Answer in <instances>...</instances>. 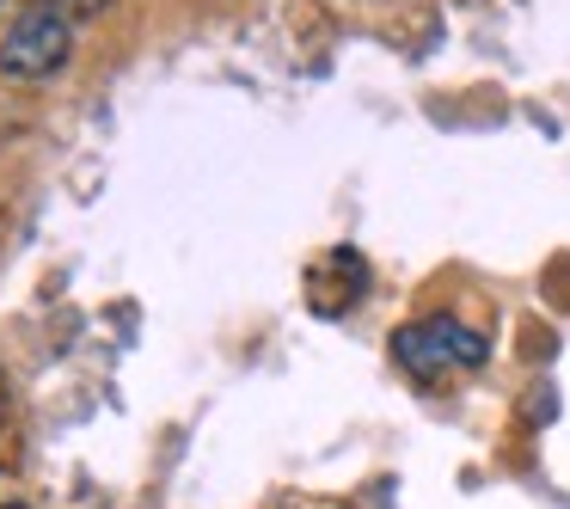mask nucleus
Wrapping results in <instances>:
<instances>
[{"label":"nucleus","instance_id":"1","mask_svg":"<svg viewBox=\"0 0 570 509\" xmlns=\"http://www.w3.org/2000/svg\"><path fill=\"white\" fill-rule=\"evenodd\" d=\"M75 56V19L50 0H31L19 7L13 26L0 31V80H13V87H43L56 80Z\"/></svg>","mask_w":570,"mask_h":509},{"label":"nucleus","instance_id":"2","mask_svg":"<svg viewBox=\"0 0 570 509\" xmlns=\"http://www.w3.org/2000/svg\"><path fill=\"white\" fill-rule=\"evenodd\" d=\"M393 356L405 362V374H417V381H442V374H454V369H479V362L491 356V344L460 320H417L393 337Z\"/></svg>","mask_w":570,"mask_h":509},{"label":"nucleus","instance_id":"3","mask_svg":"<svg viewBox=\"0 0 570 509\" xmlns=\"http://www.w3.org/2000/svg\"><path fill=\"white\" fill-rule=\"evenodd\" d=\"M50 7H62L68 19H92V13H105L111 0H50Z\"/></svg>","mask_w":570,"mask_h":509},{"label":"nucleus","instance_id":"4","mask_svg":"<svg viewBox=\"0 0 570 509\" xmlns=\"http://www.w3.org/2000/svg\"><path fill=\"white\" fill-rule=\"evenodd\" d=\"M0 509H26V503H0Z\"/></svg>","mask_w":570,"mask_h":509},{"label":"nucleus","instance_id":"5","mask_svg":"<svg viewBox=\"0 0 570 509\" xmlns=\"http://www.w3.org/2000/svg\"><path fill=\"white\" fill-rule=\"evenodd\" d=\"M0 405H7V386H0Z\"/></svg>","mask_w":570,"mask_h":509}]
</instances>
